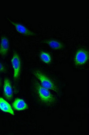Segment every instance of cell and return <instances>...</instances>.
I'll list each match as a JSON object with an SVG mask.
<instances>
[{
  "mask_svg": "<svg viewBox=\"0 0 89 135\" xmlns=\"http://www.w3.org/2000/svg\"><path fill=\"white\" fill-rule=\"evenodd\" d=\"M13 69V77L14 79H17L20 75L21 69V63L20 57L17 53L14 52L11 60Z\"/></svg>",
  "mask_w": 89,
  "mask_h": 135,
  "instance_id": "3",
  "label": "cell"
},
{
  "mask_svg": "<svg viewBox=\"0 0 89 135\" xmlns=\"http://www.w3.org/2000/svg\"><path fill=\"white\" fill-rule=\"evenodd\" d=\"M3 92L5 97L7 100H10L12 99L13 96L12 87L10 81L8 78H5L4 80Z\"/></svg>",
  "mask_w": 89,
  "mask_h": 135,
  "instance_id": "5",
  "label": "cell"
},
{
  "mask_svg": "<svg viewBox=\"0 0 89 135\" xmlns=\"http://www.w3.org/2000/svg\"><path fill=\"white\" fill-rule=\"evenodd\" d=\"M48 46L52 49L56 50L62 49L63 48V44L58 41L55 40H48L47 42Z\"/></svg>",
  "mask_w": 89,
  "mask_h": 135,
  "instance_id": "10",
  "label": "cell"
},
{
  "mask_svg": "<svg viewBox=\"0 0 89 135\" xmlns=\"http://www.w3.org/2000/svg\"><path fill=\"white\" fill-rule=\"evenodd\" d=\"M40 57L42 61L46 64H49L52 61V57L48 52L42 51L40 53Z\"/></svg>",
  "mask_w": 89,
  "mask_h": 135,
  "instance_id": "11",
  "label": "cell"
},
{
  "mask_svg": "<svg viewBox=\"0 0 89 135\" xmlns=\"http://www.w3.org/2000/svg\"><path fill=\"white\" fill-rule=\"evenodd\" d=\"M36 91L39 98L44 103L51 104L54 102L55 98L48 89L38 84L36 85Z\"/></svg>",
  "mask_w": 89,
  "mask_h": 135,
  "instance_id": "2",
  "label": "cell"
},
{
  "mask_svg": "<svg viewBox=\"0 0 89 135\" xmlns=\"http://www.w3.org/2000/svg\"><path fill=\"white\" fill-rule=\"evenodd\" d=\"M0 110L12 115L15 114L11 105L2 97H0Z\"/></svg>",
  "mask_w": 89,
  "mask_h": 135,
  "instance_id": "7",
  "label": "cell"
},
{
  "mask_svg": "<svg viewBox=\"0 0 89 135\" xmlns=\"http://www.w3.org/2000/svg\"><path fill=\"white\" fill-rule=\"evenodd\" d=\"M1 79H0V87H1Z\"/></svg>",
  "mask_w": 89,
  "mask_h": 135,
  "instance_id": "13",
  "label": "cell"
},
{
  "mask_svg": "<svg viewBox=\"0 0 89 135\" xmlns=\"http://www.w3.org/2000/svg\"><path fill=\"white\" fill-rule=\"evenodd\" d=\"M13 107L17 111H23L27 109L28 105L24 100L21 98L16 99L13 103Z\"/></svg>",
  "mask_w": 89,
  "mask_h": 135,
  "instance_id": "9",
  "label": "cell"
},
{
  "mask_svg": "<svg viewBox=\"0 0 89 135\" xmlns=\"http://www.w3.org/2000/svg\"><path fill=\"white\" fill-rule=\"evenodd\" d=\"M5 66L0 62V73H5Z\"/></svg>",
  "mask_w": 89,
  "mask_h": 135,
  "instance_id": "12",
  "label": "cell"
},
{
  "mask_svg": "<svg viewBox=\"0 0 89 135\" xmlns=\"http://www.w3.org/2000/svg\"><path fill=\"white\" fill-rule=\"evenodd\" d=\"M7 18L9 21V22L12 23V25H13L15 27L16 30L18 32H19L20 33L23 34V35H32V32L28 29L27 28H26V27H25L24 25H23L21 23H17L12 21L8 18Z\"/></svg>",
  "mask_w": 89,
  "mask_h": 135,
  "instance_id": "6",
  "label": "cell"
},
{
  "mask_svg": "<svg viewBox=\"0 0 89 135\" xmlns=\"http://www.w3.org/2000/svg\"><path fill=\"white\" fill-rule=\"evenodd\" d=\"M89 58L88 52L84 49L77 51L74 57V63L77 66H81L87 62Z\"/></svg>",
  "mask_w": 89,
  "mask_h": 135,
  "instance_id": "4",
  "label": "cell"
},
{
  "mask_svg": "<svg viewBox=\"0 0 89 135\" xmlns=\"http://www.w3.org/2000/svg\"><path fill=\"white\" fill-rule=\"evenodd\" d=\"M9 47V41L8 38L6 37H2L0 45V55L2 56H6L8 54Z\"/></svg>",
  "mask_w": 89,
  "mask_h": 135,
  "instance_id": "8",
  "label": "cell"
},
{
  "mask_svg": "<svg viewBox=\"0 0 89 135\" xmlns=\"http://www.w3.org/2000/svg\"><path fill=\"white\" fill-rule=\"evenodd\" d=\"M33 74L40 81L42 86H43V88L56 92H58V88L56 85L51 79L48 78L44 74L40 71L37 70L35 71L33 73Z\"/></svg>",
  "mask_w": 89,
  "mask_h": 135,
  "instance_id": "1",
  "label": "cell"
}]
</instances>
